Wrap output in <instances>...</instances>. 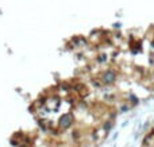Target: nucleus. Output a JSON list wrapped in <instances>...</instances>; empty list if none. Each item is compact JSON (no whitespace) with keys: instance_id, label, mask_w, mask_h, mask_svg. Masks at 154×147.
Instances as JSON below:
<instances>
[{"instance_id":"1","label":"nucleus","mask_w":154,"mask_h":147,"mask_svg":"<svg viewBox=\"0 0 154 147\" xmlns=\"http://www.w3.org/2000/svg\"><path fill=\"white\" fill-rule=\"evenodd\" d=\"M72 123H73V116L69 115V113L64 115V116L61 117V120H60V124H61V127H64V128H68Z\"/></svg>"}]
</instances>
